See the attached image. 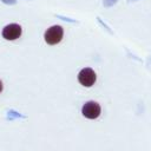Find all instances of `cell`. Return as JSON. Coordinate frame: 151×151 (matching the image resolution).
<instances>
[{
	"label": "cell",
	"mask_w": 151,
	"mask_h": 151,
	"mask_svg": "<svg viewBox=\"0 0 151 151\" xmlns=\"http://www.w3.org/2000/svg\"><path fill=\"white\" fill-rule=\"evenodd\" d=\"M1 91H2V81L0 80V92H1Z\"/></svg>",
	"instance_id": "5b68a950"
},
{
	"label": "cell",
	"mask_w": 151,
	"mask_h": 151,
	"mask_svg": "<svg viewBox=\"0 0 151 151\" xmlns=\"http://www.w3.org/2000/svg\"><path fill=\"white\" fill-rule=\"evenodd\" d=\"M100 112H101L100 105L97 101H93V100L85 103L83 105V107H81V113L87 119H96V118H98Z\"/></svg>",
	"instance_id": "7a4b0ae2"
},
{
	"label": "cell",
	"mask_w": 151,
	"mask_h": 151,
	"mask_svg": "<svg viewBox=\"0 0 151 151\" xmlns=\"http://www.w3.org/2000/svg\"><path fill=\"white\" fill-rule=\"evenodd\" d=\"M21 35V26L18 24H9L4 27L2 37L6 40H15Z\"/></svg>",
	"instance_id": "277c9868"
},
{
	"label": "cell",
	"mask_w": 151,
	"mask_h": 151,
	"mask_svg": "<svg viewBox=\"0 0 151 151\" xmlns=\"http://www.w3.org/2000/svg\"><path fill=\"white\" fill-rule=\"evenodd\" d=\"M63 35H64L63 27L59 25H54V26H51L50 28H47V31L45 32L44 39L48 45H55L61 41Z\"/></svg>",
	"instance_id": "6da1fadb"
},
{
	"label": "cell",
	"mask_w": 151,
	"mask_h": 151,
	"mask_svg": "<svg viewBox=\"0 0 151 151\" xmlns=\"http://www.w3.org/2000/svg\"><path fill=\"white\" fill-rule=\"evenodd\" d=\"M96 79H97V76L94 73V71L90 67H86V68H83L79 73H78V81L83 85V86H86V87H90L92 86L94 83H96Z\"/></svg>",
	"instance_id": "3957f363"
}]
</instances>
